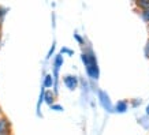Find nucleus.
I'll use <instances>...</instances> for the list:
<instances>
[{"instance_id": "0eeeda50", "label": "nucleus", "mask_w": 149, "mask_h": 135, "mask_svg": "<svg viewBox=\"0 0 149 135\" xmlns=\"http://www.w3.org/2000/svg\"><path fill=\"white\" fill-rule=\"evenodd\" d=\"M54 77H52V74H45L44 75V79H42V87L44 89H49V87H54Z\"/></svg>"}, {"instance_id": "a211bd4d", "label": "nucleus", "mask_w": 149, "mask_h": 135, "mask_svg": "<svg viewBox=\"0 0 149 135\" xmlns=\"http://www.w3.org/2000/svg\"><path fill=\"white\" fill-rule=\"evenodd\" d=\"M4 113H3V109H1V107H0V116H3Z\"/></svg>"}, {"instance_id": "20e7f679", "label": "nucleus", "mask_w": 149, "mask_h": 135, "mask_svg": "<svg viewBox=\"0 0 149 135\" xmlns=\"http://www.w3.org/2000/svg\"><path fill=\"white\" fill-rule=\"evenodd\" d=\"M130 108V101L129 100H119L115 104V112L116 113H126Z\"/></svg>"}, {"instance_id": "9d476101", "label": "nucleus", "mask_w": 149, "mask_h": 135, "mask_svg": "<svg viewBox=\"0 0 149 135\" xmlns=\"http://www.w3.org/2000/svg\"><path fill=\"white\" fill-rule=\"evenodd\" d=\"M134 11H137V10H134ZM137 12L140 14L141 19H142L146 25H149V10H141V11H137Z\"/></svg>"}, {"instance_id": "f3484780", "label": "nucleus", "mask_w": 149, "mask_h": 135, "mask_svg": "<svg viewBox=\"0 0 149 135\" xmlns=\"http://www.w3.org/2000/svg\"><path fill=\"white\" fill-rule=\"evenodd\" d=\"M145 115H146V116H149V104L146 105V108H145Z\"/></svg>"}, {"instance_id": "6ab92c4d", "label": "nucleus", "mask_w": 149, "mask_h": 135, "mask_svg": "<svg viewBox=\"0 0 149 135\" xmlns=\"http://www.w3.org/2000/svg\"><path fill=\"white\" fill-rule=\"evenodd\" d=\"M146 30H148V34H149V25H146Z\"/></svg>"}, {"instance_id": "9b49d317", "label": "nucleus", "mask_w": 149, "mask_h": 135, "mask_svg": "<svg viewBox=\"0 0 149 135\" xmlns=\"http://www.w3.org/2000/svg\"><path fill=\"white\" fill-rule=\"evenodd\" d=\"M141 104H142V98H133V100H130V107H133V108H138Z\"/></svg>"}, {"instance_id": "dca6fc26", "label": "nucleus", "mask_w": 149, "mask_h": 135, "mask_svg": "<svg viewBox=\"0 0 149 135\" xmlns=\"http://www.w3.org/2000/svg\"><path fill=\"white\" fill-rule=\"evenodd\" d=\"M55 48H56V42L54 41V44L51 45V48H49V51H48V55H47V59H49L52 55H54V52H55Z\"/></svg>"}, {"instance_id": "4468645a", "label": "nucleus", "mask_w": 149, "mask_h": 135, "mask_svg": "<svg viewBox=\"0 0 149 135\" xmlns=\"http://www.w3.org/2000/svg\"><path fill=\"white\" fill-rule=\"evenodd\" d=\"M144 55L145 57L149 60V38L146 40V42H145V46H144Z\"/></svg>"}, {"instance_id": "423d86ee", "label": "nucleus", "mask_w": 149, "mask_h": 135, "mask_svg": "<svg viewBox=\"0 0 149 135\" xmlns=\"http://www.w3.org/2000/svg\"><path fill=\"white\" fill-rule=\"evenodd\" d=\"M55 101H56V94L54 93V90L51 89H45L44 90V102L47 105H54Z\"/></svg>"}, {"instance_id": "f257e3e1", "label": "nucleus", "mask_w": 149, "mask_h": 135, "mask_svg": "<svg viewBox=\"0 0 149 135\" xmlns=\"http://www.w3.org/2000/svg\"><path fill=\"white\" fill-rule=\"evenodd\" d=\"M81 60H82V63H84V66H85L88 79L91 82L99 81V78H100L99 62H97V56H96L95 51H93L91 44H88L85 48H82Z\"/></svg>"}, {"instance_id": "412c9836", "label": "nucleus", "mask_w": 149, "mask_h": 135, "mask_svg": "<svg viewBox=\"0 0 149 135\" xmlns=\"http://www.w3.org/2000/svg\"><path fill=\"white\" fill-rule=\"evenodd\" d=\"M0 30H1V23H0Z\"/></svg>"}, {"instance_id": "6e6552de", "label": "nucleus", "mask_w": 149, "mask_h": 135, "mask_svg": "<svg viewBox=\"0 0 149 135\" xmlns=\"http://www.w3.org/2000/svg\"><path fill=\"white\" fill-rule=\"evenodd\" d=\"M133 4L136 6L137 11H141V10H149V0H136V1H133Z\"/></svg>"}, {"instance_id": "7ed1b4c3", "label": "nucleus", "mask_w": 149, "mask_h": 135, "mask_svg": "<svg viewBox=\"0 0 149 135\" xmlns=\"http://www.w3.org/2000/svg\"><path fill=\"white\" fill-rule=\"evenodd\" d=\"M62 81H63L64 86L70 91H74L78 87V85H79V78L77 75H74V74H66V75H63Z\"/></svg>"}, {"instance_id": "39448f33", "label": "nucleus", "mask_w": 149, "mask_h": 135, "mask_svg": "<svg viewBox=\"0 0 149 135\" xmlns=\"http://www.w3.org/2000/svg\"><path fill=\"white\" fill-rule=\"evenodd\" d=\"M11 122L8 120V117L3 115V116H0V132H11Z\"/></svg>"}, {"instance_id": "aec40b11", "label": "nucleus", "mask_w": 149, "mask_h": 135, "mask_svg": "<svg viewBox=\"0 0 149 135\" xmlns=\"http://www.w3.org/2000/svg\"><path fill=\"white\" fill-rule=\"evenodd\" d=\"M0 45H1V36H0Z\"/></svg>"}, {"instance_id": "1a4fd4ad", "label": "nucleus", "mask_w": 149, "mask_h": 135, "mask_svg": "<svg viewBox=\"0 0 149 135\" xmlns=\"http://www.w3.org/2000/svg\"><path fill=\"white\" fill-rule=\"evenodd\" d=\"M74 40L77 41L78 42V45H79V46H81V48H85L86 45H88V42H86V40L85 38H84V37L81 36V34H79V33H74Z\"/></svg>"}, {"instance_id": "f03ea898", "label": "nucleus", "mask_w": 149, "mask_h": 135, "mask_svg": "<svg viewBox=\"0 0 149 135\" xmlns=\"http://www.w3.org/2000/svg\"><path fill=\"white\" fill-rule=\"evenodd\" d=\"M97 97H99V102L100 105L103 107L107 112L112 113L115 112V105L112 104V101H111V98H109V96L107 91H104V90L99 89L97 90Z\"/></svg>"}, {"instance_id": "2eb2a0df", "label": "nucleus", "mask_w": 149, "mask_h": 135, "mask_svg": "<svg viewBox=\"0 0 149 135\" xmlns=\"http://www.w3.org/2000/svg\"><path fill=\"white\" fill-rule=\"evenodd\" d=\"M7 10L8 8H6V7H3V6H0V23H3V17L7 14Z\"/></svg>"}, {"instance_id": "f8f14e48", "label": "nucleus", "mask_w": 149, "mask_h": 135, "mask_svg": "<svg viewBox=\"0 0 149 135\" xmlns=\"http://www.w3.org/2000/svg\"><path fill=\"white\" fill-rule=\"evenodd\" d=\"M60 53H62V55L67 53L68 56H72V55H74V49L68 48V46H62V49H60Z\"/></svg>"}, {"instance_id": "ddd939ff", "label": "nucleus", "mask_w": 149, "mask_h": 135, "mask_svg": "<svg viewBox=\"0 0 149 135\" xmlns=\"http://www.w3.org/2000/svg\"><path fill=\"white\" fill-rule=\"evenodd\" d=\"M51 109H52V111H56V112H63V107H62L60 104H54V105H51Z\"/></svg>"}]
</instances>
